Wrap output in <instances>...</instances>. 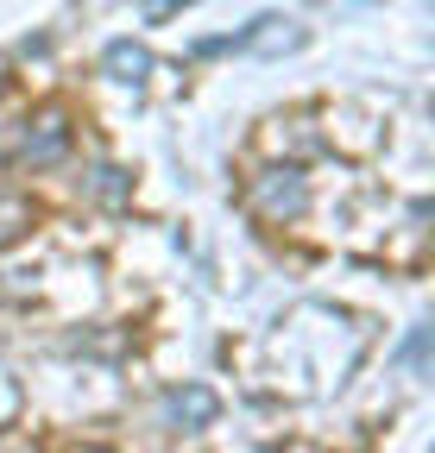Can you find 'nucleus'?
Segmentation results:
<instances>
[{
    "instance_id": "6e6552de",
    "label": "nucleus",
    "mask_w": 435,
    "mask_h": 453,
    "mask_svg": "<svg viewBox=\"0 0 435 453\" xmlns=\"http://www.w3.org/2000/svg\"><path fill=\"white\" fill-rule=\"evenodd\" d=\"M177 7H190V0H145V13H151V19H165V13H177Z\"/></svg>"
},
{
    "instance_id": "7ed1b4c3",
    "label": "nucleus",
    "mask_w": 435,
    "mask_h": 453,
    "mask_svg": "<svg viewBox=\"0 0 435 453\" xmlns=\"http://www.w3.org/2000/svg\"><path fill=\"white\" fill-rule=\"evenodd\" d=\"M70 151V120L64 113H38V120L19 133V145H13V164L19 170H44V164H58Z\"/></svg>"
},
{
    "instance_id": "39448f33",
    "label": "nucleus",
    "mask_w": 435,
    "mask_h": 453,
    "mask_svg": "<svg viewBox=\"0 0 435 453\" xmlns=\"http://www.w3.org/2000/svg\"><path fill=\"white\" fill-rule=\"evenodd\" d=\"M101 70L114 76V82H127V88H139V82L151 76V50L133 44V38H114V44L101 50Z\"/></svg>"
},
{
    "instance_id": "20e7f679",
    "label": "nucleus",
    "mask_w": 435,
    "mask_h": 453,
    "mask_svg": "<svg viewBox=\"0 0 435 453\" xmlns=\"http://www.w3.org/2000/svg\"><path fill=\"white\" fill-rule=\"evenodd\" d=\"M214 410H221V403H214V390H208V384H183V390L165 396V416H171L177 428H208Z\"/></svg>"
},
{
    "instance_id": "423d86ee",
    "label": "nucleus",
    "mask_w": 435,
    "mask_h": 453,
    "mask_svg": "<svg viewBox=\"0 0 435 453\" xmlns=\"http://www.w3.org/2000/svg\"><path fill=\"white\" fill-rule=\"evenodd\" d=\"M95 189H101V202H127V177H120L114 164H101V170H95Z\"/></svg>"
},
{
    "instance_id": "f03ea898",
    "label": "nucleus",
    "mask_w": 435,
    "mask_h": 453,
    "mask_svg": "<svg viewBox=\"0 0 435 453\" xmlns=\"http://www.w3.org/2000/svg\"><path fill=\"white\" fill-rule=\"evenodd\" d=\"M303 44V32L291 26V19H278V13H259L246 32H234V38H202L196 44V57H221V50H297Z\"/></svg>"
},
{
    "instance_id": "0eeeda50",
    "label": "nucleus",
    "mask_w": 435,
    "mask_h": 453,
    "mask_svg": "<svg viewBox=\"0 0 435 453\" xmlns=\"http://www.w3.org/2000/svg\"><path fill=\"white\" fill-rule=\"evenodd\" d=\"M404 365H416V372L429 365V327H416V334L404 340Z\"/></svg>"
},
{
    "instance_id": "f257e3e1",
    "label": "nucleus",
    "mask_w": 435,
    "mask_h": 453,
    "mask_svg": "<svg viewBox=\"0 0 435 453\" xmlns=\"http://www.w3.org/2000/svg\"><path fill=\"white\" fill-rule=\"evenodd\" d=\"M252 208L265 220H297L309 208V183H303V170L297 164H278V170H265V177L252 183Z\"/></svg>"
}]
</instances>
